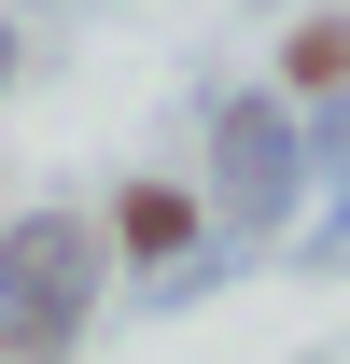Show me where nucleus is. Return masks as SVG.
Masks as SVG:
<instances>
[{"label":"nucleus","instance_id":"obj_1","mask_svg":"<svg viewBox=\"0 0 350 364\" xmlns=\"http://www.w3.org/2000/svg\"><path fill=\"white\" fill-rule=\"evenodd\" d=\"M70 309H85V238H70V225H28L14 267H0V364H56Z\"/></svg>","mask_w":350,"mask_h":364},{"label":"nucleus","instance_id":"obj_2","mask_svg":"<svg viewBox=\"0 0 350 364\" xmlns=\"http://www.w3.org/2000/svg\"><path fill=\"white\" fill-rule=\"evenodd\" d=\"M224 182H238V196H266V182H280V140H266V112H238V127H224Z\"/></svg>","mask_w":350,"mask_h":364},{"label":"nucleus","instance_id":"obj_3","mask_svg":"<svg viewBox=\"0 0 350 364\" xmlns=\"http://www.w3.org/2000/svg\"><path fill=\"white\" fill-rule=\"evenodd\" d=\"M182 238V196H127V252H169Z\"/></svg>","mask_w":350,"mask_h":364}]
</instances>
